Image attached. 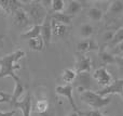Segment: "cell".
I'll use <instances>...</instances> for the list:
<instances>
[{
    "label": "cell",
    "instance_id": "9c48e42d",
    "mask_svg": "<svg viewBox=\"0 0 123 116\" xmlns=\"http://www.w3.org/2000/svg\"><path fill=\"white\" fill-rule=\"evenodd\" d=\"M52 36H53L52 34V17L51 14H48L44 22L41 25V38L44 42L45 48H48L51 43Z\"/></svg>",
    "mask_w": 123,
    "mask_h": 116
},
{
    "label": "cell",
    "instance_id": "52a82bcc",
    "mask_svg": "<svg viewBox=\"0 0 123 116\" xmlns=\"http://www.w3.org/2000/svg\"><path fill=\"white\" fill-rule=\"evenodd\" d=\"M14 109H18L22 112L23 116H31L32 112V98L30 93H27L26 97L23 100L19 101H15V102H11Z\"/></svg>",
    "mask_w": 123,
    "mask_h": 116
},
{
    "label": "cell",
    "instance_id": "44dd1931",
    "mask_svg": "<svg viewBox=\"0 0 123 116\" xmlns=\"http://www.w3.org/2000/svg\"><path fill=\"white\" fill-rule=\"evenodd\" d=\"M87 16L93 22H99L102 21L103 16H104V12L97 7H91L87 10Z\"/></svg>",
    "mask_w": 123,
    "mask_h": 116
},
{
    "label": "cell",
    "instance_id": "277c9868",
    "mask_svg": "<svg viewBox=\"0 0 123 116\" xmlns=\"http://www.w3.org/2000/svg\"><path fill=\"white\" fill-rule=\"evenodd\" d=\"M92 75L91 73H78L76 80L74 82V87L79 93H83L85 91H90L92 88Z\"/></svg>",
    "mask_w": 123,
    "mask_h": 116
},
{
    "label": "cell",
    "instance_id": "f546056e",
    "mask_svg": "<svg viewBox=\"0 0 123 116\" xmlns=\"http://www.w3.org/2000/svg\"><path fill=\"white\" fill-rule=\"evenodd\" d=\"M115 30H107V32H105V34L103 35V39H104V41L106 43H110L111 41H112V39H113V36H115Z\"/></svg>",
    "mask_w": 123,
    "mask_h": 116
},
{
    "label": "cell",
    "instance_id": "d6a6232c",
    "mask_svg": "<svg viewBox=\"0 0 123 116\" xmlns=\"http://www.w3.org/2000/svg\"><path fill=\"white\" fill-rule=\"evenodd\" d=\"M3 45H4V36L0 35V50L3 48Z\"/></svg>",
    "mask_w": 123,
    "mask_h": 116
},
{
    "label": "cell",
    "instance_id": "7402d4cb",
    "mask_svg": "<svg viewBox=\"0 0 123 116\" xmlns=\"http://www.w3.org/2000/svg\"><path fill=\"white\" fill-rule=\"evenodd\" d=\"M49 110V101L44 98H41V99H38L35 103L34 106V111L38 114H44L47 111Z\"/></svg>",
    "mask_w": 123,
    "mask_h": 116
},
{
    "label": "cell",
    "instance_id": "4fadbf2b",
    "mask_svg": "<svg viewBox=\"0 0 123 116\" xmlns=\"http://www.w3.org/2000/svg\"><path fill=\"white\" fill-rule=\"evenodd\" d=\"M0 8L4 14H13L17 9L23 8V2L18 0H0Z\"/></svg>",
    "mask_w": 123,
    "mask_h": 116
},
{
    "label": "cell",
    "instance_id": "e575fe53",
    "mask_svg": "<svg viewBox=\"0 0 123 116\" xmlns=\"http://www.w3.org/2000/svg\"><path fill=\"white\" fill-rule=\"evenodd\" d=\"M4 15H6V14H4V12L2 11V9L0 8V16H4Z\"/></svg>",
    "mask_w": 123,
    "mask_h": 116
},
{
    "label": "cell",
    "instance_id": "836d02e7",
    "mask_svg": "<svg viewBox=\"0 0 123 116\" xmlns=\"http://www.w3.org/2000/svg\"><path fill=\"white\" fill-rule=\"evenodd\" d=\"M68 116H80V114H79L78 112H74V111H72L71 113H69V114H68Z\"/></svg>",
    "mask_w": 123,
    "mask_h": 116
},
{
    "label": "cell",
    "instance_id": "1f68e13d",
    "mask_svg": "<svg viewBox=\"0 0 123 116\" xmlns=\"http://www.w3.org/2000/svg\"><path fill=\"white\" fill-rule=\"evenodd\" d=\"M16 114V110L10 111V112H1L0 111V116H14Z\"/></svg>",
    "mask_w": 123,
    "mask_h": 116
},
{
    "label": "cell",
    "instance_id": "484cf974",
    "mask_svg": "<svg viewBox=\"0 0 123 116\" xmlns=\"http://www.w3.org/2000/svg\"><path fill=\"white\" fill-rule=\"evenodd\" d=\"M65 3L66 2L64 0H52L51 1V8L53 13H61L64 12L65 9Z\"/></svg>",
    "mask_w": 123,
    "mask_h": 116
},
{
    "label": "cell",
    "instance_id": "4dcf8cb0",
    "mask_svg": "<svg viewBox=\"0 0 123 116\" xmlns=\"http://www.w3.org/2000/svg\"><path fill=\"white\" fill-rule=\"evenodd\" d=\"M112 54L116 56H123V41L120 42L118 46H116L113 48V51H112Z\"/></svg>",
    "mask_w": 123,
    "mask_h": 116
},
{
    "label": "cell",
    "instance_id": "9a60e30c",
    "mask_svg": "<svg viewBox=\"0 0 123 116\" xmlns=\"http://www.w3.org/2000/svg\"><path fill=\"white\" fill-rule=\"evenodd\" d=\"M41 37V25H32L31 28L21 34V38L25 40H31Z\"/></svg>",
    "mask_w": 123,
    "mask_h": 116
},
{
    "label": "cell",
    "instance_id": "5bb4252c",
    "mask_svg": "<svg viewBox=\"0 0 123 116\" xmlns=\"http://www.w3.org/2000/svg\"><path fill=\"white\" fill-rule=\"evenodd\" d=\"M98 58H99V62L103 65V67L107 66V65H113L117 64L118 62V56L113 55L111 52L106 51L105 49H102L98 53Z\"/></svg>",
    "mask_w": 123,
    "mask_h": 116
},
{
    "label": "cell",
    "instance_id": "4316f807",
    "mask_svg": "<svg viewBox=\"0 0 123 116\" xmlns=\"http://www.w3.org/2000/svg\"><path fill=\"white\" fill-rule=\"evenodd\" d=\"M122 41H123V27H120L119 29L116 30L113 39H112V41L109 43V46L115 48L116 46H118L120 42H122Z\"/></svg>",
    "mask_w": 123,
    "mask_h": 116
},
{
    "label": "cell",
    "instance_id": "7c38bea8",
    "mask_svg": "<svg viewBox=\"0 0 123 116\" xmlns=\"http://www.w3.org/2000/svg\"><path fill=\"white\" fill-rule=\"evenodd\" d=\"M77 53L78 54H85L87 52L96 51L99 49L98 45L93 39H81L77 43Z\"/></svg>",
    "mask_w": 123,
    "mask_h": 116
},
{
    "label": "cell",
    "instance_id": "e0dca14e",
    "mask_svg": "<svg viewBox=\"0 0 123 116\" xmlns=\"http://www.w3.org/2000/svg\"><path fill=\"white\" fill-rule=\"evenodd\" d=\"M77 72L74 68H65L62 72V80L65 82V85H72L76 80Z\"/></svg>",
    "mask_w": 123,
    "mask_h": 116
},
{
    "label": "cell",
    "instance_id": "d590c367",
    "mask_svg": "<svg viewBox=\"0 0 123 116\" xmlns=\"http://www.w3.org/2000/svg\"><path fill=\"white\" fill-rule=\"evenodd\" d=\"M122 98H123V92H122Z\"/></svg>",
    "mask_w": 123,
    "mask_h": 116
},
{
    "label": "cell",
    "instance_id": "2e32d148",
    "mask_svg": "<svg viewBox=\"0 0 123 116\" xmlns=\"http://www.w3.org/2000/svg\"><path fill=\"white\" fill-rule=\"evenodd\" d=\"M83 9V4L81 1H78V0H71V1L68 2V7L67 10H66V13L70 16H74V15L79 14V13L82 11Z\"/></svg>",
    "mask_w": 123,
    "mask_h": 116
},
{
    "label": "cell",
    "instance_id": "8fae6325",
    "mask_svg": "<svg viewBox=\"0 0 123 116\" xmlns=\"http://www.w3.org/2000/svg\"><path fill=\"white\" fill-rule=\"evenodd\" d=\"M76 72L77 73H90L92 69V60L85 54H77L76 59Z\"/></svg>",
    "mask_w": 123,
    "mask_h": 116
},
{
    "label": "cell",
    "instance_id": "7a4b0ae2",
    "mask_svg": "<svg viewBox=\"0 0 123 116\" xmlns=\"http://www.w3.org/2000/svg\"><path fill=\"white\" fill-rule=\"evenodd\" d=\"M23 8L27 12L32 25H42L49 12L41 1H28L23 2Z\"/></svg>",
    "mask_w": 123,
    "mask_h": 116
},
{
    "label": "cell",
    "instance_id": "3957f363",
    "mask_svg": "<svg viewBox=\"0 0 123 116\" xmlns=\"http://www.w3.org/2000/svg\"><path fill=\"white\" fill-rule=\"evenodd\" d=\"M80 99L82 102L90 106L92 110H100V109L107 106L108 104L111 103V98L110 97H102L95 91H85V92L81 93Z\"/></svg>",
    "mask_w": 123,
    "mask_h": 116
},
{
    "label": "cell",
    "instance_id": "5b68a950",
    "mask_svg": "<svg viewBox=\"0 0 123 116\" xmlns=\"http://www.w3.org/2000/svg\"><path fill=\"white\" fill-rule=\"evenodd\" d=\"M55 92L68 100V102L71 105V108L74 109V112H80V110L78 109V105L76 104V102L74 100V96H72L74 95V86L72 85H60L55 88Z\"/></svg>",
    "mask_w": 123,
    "mask_h": 116
},
{
    "label": "cell",
    "instance_id": "603a6c76",
    "mask_svg": "<svg viewBox=\"0 0 123 116\" xmlns=\"http://www.w3.org/2000/svg\"><path fill=\"white\" fill-rule=\"evenodd\" d=\"M28 46H29L30 50L36 51V52H42L45 48L44 42H43L41 37L36 38V39H31V40H28Z\"/></svg>",
    "mask_w": 123,
    "mask_h": 116
},
{
    "label": "cell",
    "instance_id": "cb8c5ba5",
    "mask_svg": "<svg viewBox=\"0 0 123 116\" xmlns=\"http://www.w3.org/2000/svg\"><path fill=\"white\" fill-rule=\"evenodd\" d=\"M108 12L112 15H119L123 13V1L121 0H115L110 3Z\"/></svg>",
    "mask_w": 123,
    "mask_h": 116
},
{
    "label": "cell",
    "instance_id": "d4e9b609",
    "mask_svg": "<svg viewBox=\"0 0 123 116\" xmlns=\"http://www.w3.org/2000/svg\"><path fill=\"white\" fill-rule=\"evenodd\" d=\"M94 34V27L89 23L82 24L80 27V36L83 39H90V37Z\"/></svg>",
    "mask_w": 123,
    "mask_h": 116
},
{
    "label": "cell",
    "instance_id": "30bf717a",
    "mask_svg": "<svg viewBox=\"0 0 123 116\" xmlns=\"http://www.w3.org/2000/svg\"><path fill=\"white\" fill-rule=\"evenodd\" d=\"M13 21H14V24L18 27L25 28L27 26L32 25L31 21H30L29 16H28L27 12L25 11L24 8H19L13 13Z\"/></svg>",
    "mask_w": 123,
    "mask_h": 116
},
{
    "label": "cell",
    "instance_id": "ac0fdd59",
    "mask_svg": "<svg viewBox=\"0 0 123 116\" xmlns=\"http://www.w3.org/2000/svg\"><path fill=\"white\" fill-rule=\"evenodd\" d=\"M68 30V26L52 20V34L56 37H63Z\"/></svg>",
    "mask_w": 123,
    "mask_h": 116
},
{
    "label": "cell",
    "instance_id": "ffe728a7",
    "mask_svg": "<svg viewBox=\"0 0 123 116\" xmlns=\"http://www.w3.org/2000/svg\"><path fill=\"white\" fill-rule=\"evenodd\" d=\"M51 17L52 20L54 21L58 22V23H62L64 25L68 26L71 24V21H72V17L70 15H68L66 12H61V13H52L51 14Z\"/></svg>",
    "mask_w": 123,
    "mask_h": 116
},
{
    "label": "cell",
    "instance_id": "ba28073f",
    "mask_svg": "<svg viewBox=\"0 0 123 116\" xmlns=\"http://www.w3.org/2000/svg\"><path fill=\"white\" fill-rule=\"evenodd\" d=\"M123 92V79H116L111 82L106 88H103L102 90L97 91L98 95L102 97H109L110 95H119L122 97Z\"/></svg>",
    "mask_w": 123,
    "mask_h": 116
},
{
    "label": "cell",
    "instance_id": "8992f818",
    "mask_svg": "<svg viewBox=\"0 0 123 116\" xmlns=\"http://www.w3.org/2000/svg\"><path fill=\"white\" fill-rule=\"evenodd\" d=\"M92 77L97 82L98 85L103 86L104 88L108 87L109 85H111V82H113L112 76H111V74L109 73V71L106 68V67H103V66L99 67V68H97V69H95L93 75H92Z\"/></svg>",
    "mask_w": 123,
    "mask_h": 116
},
{
    "label": "cell",
    "instance_id": "6da1fadb",
    "mask_svg": "<svg viewBox=\"0 0 123 116\" xmlns=\"http://www.w3.org/2000/svg\"><path fill=\"white\" fill-rule=\"evenodd\" d=\"M26 52L22 49L15 50L12 53H9L0 59V78L11 77L13 80L21 79L16 74V71H19L22 66L18 64V61L25 58Z\"/></svg>",
    "mask_w": 123,
    "mask_h": 116
},
{
    "label": "cell",
    "instance_id": "d6986e66",
    "mask_svg": "<svg viewBox=\"0 0 123 116\" xmlns=\"http://www.w3.org/2000/svg\"><path fill=\"white\" fill-rule=\"evenodd\" d=\"M14 82H15V87H14V90H13V93H12V101L11 102L19 101L21 97L23 96V93L25 92V86H24V84L22 82L21 79L15 80Z\"/></svg>",
    "mask_w": 123,
    "mask_h": 116
},
{
    "label": "cell",
    "instance_id": "83f0119b",
    "mask_svg": "<svg viewBox=\"0 0 123 116\" xmlns=\"http://www.w3.org/2000/svg\"><path fill=\"white\" fill-rule=\"evenodd\" d=\"M11 101H12V95L0 90V103H9V102L11 103Z\"/></svg>",
    "mask_w": 123,
    "mask_h": 116
},
{
    "label": "cell",
    "instance_id": "f1b7e54d",
    "mask_svg": "<svg viewBox=\"0 0 123 116\" xmlns=\"http://www.w3.org/2000/svg\"><path fill=\"white\" fill-rule=\"evenodd\" d=\"M80 116H107V115H104L100 110H91V111H86V112H82L80 111L79 112Z\"/></svg>",
    "mask_w": 123,
    "mask_h": 116
}]
</instances>
